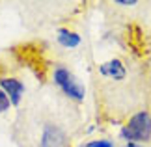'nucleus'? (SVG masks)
<instances>
[{
  "label": "nucleus",
  "instance_id": "obj_3",
  "mask_svg": "<svg viewBox=\"0 0 151 147\" xmlns=\"http://www.w3.org/2000/svg\"><path fill=\"white\" fill-rule=\"evenodd\" d=\"M119 136L127 143H147L151 142V108H140L129 115L121 125Z\"/></svg>",
  "mask_w": 151,
  "mask_h": 147
},
{
  "label": "nucleus",
  "instance_id": "obj_6",
  "mask_svg": "<svg viewBox=\"0 0 151 147\" xmlns=\"http://www.w3.org/2000/svg\"><path fill=\"white\" fill-rule=\"evenodd\" d=\"M56 39L58 43H60L63 49H77V47L80 45V36L75 30H71V28H58L56 32Z\"/></svg>",
  "mask_w": 151,
  "mask_h": 147
},
{
  "label": "nucleus",
  "instance_id": "obj_9",
  "mask_svg": "<svg viewBox=\"0 0 151 147\" xmlns=\"http://www.w3.org/2000/svg\"><path fill=\"white\" fill-rule=\"evenodd\" d=\"M125 147H140V145H134V143H127Z\"/></svg>",
  "mask_w": 151,
  "mask_h": 147
},
{
  "label": "nucleus",
  "instance_id": "obj_10",
  "mask_svg": "<svg viewBox=\"0 0 151 147\" xmlns=\"http://www.w3.org/2000/svg\"><path fill=\"white\" fill-rule=\"evenodd\" d=\"M80 147H84V145H80Z\"/></svg>",
  "mask_w": 151,
  "mask_h": 147
},
{
  "label": "nucleus",
  "instance_id": "obj_4",
  "mask_svg": "<svg viewBox=\"0 0 151 147\" xmlns=\"http://www.w3.org/2000/svg\"><path fill=\"white\" fill-rule=\"evenodd\" d=\"M52 82H54V86L62 91V95H65L67 99H71L75 103L84 101V95H86L84 86L77 80V76L69 71L63 63L52 65Z\"/></svg>",
  "mask_w": 151,
  "mask_h": 147
},
{
  "label": "nucleus",
  "instance_id": "obj_5",
  "mask_svg": "<svg viewBox=\"0 0 151 147\" xmlns=\"http://www.w3.org/2000/svg\"><path fill=\"white\" fill-rule=\"evenodd\" d=\"M0 90L9 97L11 106H19L26 87L22 84V80L15 78V76H2V78H0Z\"/></svg>",
  "mask_w": 151,
  "mask_h": 147
},
{
  "label": "nucleus",
  "instance_id": "obj_1",
  "mask_svg": "<svg viewBox=\"0 0 151 147\" xmlns=\"http://www.w3.org/2000/svg\"><path fill=\"white\" fill-rule=\"evenodd\" d=\"M95 95L99 112L110 121H121L140 110L146 99L142 65L131 58L116 56L95 69Z\"/></svg>",
  "mask_w": 151,
  "mask_h": 147
},
{
  "label": "nucleus",
  "instance_id": "obj_7",
  "mask_svg": "<svg viewBox=\"0 0 151 147\" xmlns=\"http://www.w3.org/2000/svg\"><path fill=\"white\" fill-rule=\"evenodd\" d=\"M11 108V101H9V97L6 95V93L0 90V114H4V112H8Z\"/></svg>",
  "mask_w": 151,
  "mask_h": 147
},
{
  "label": "nucleus",
  "instance_id": "obj_2",
  "mask_svg": "<svg viewBox=\"0 0 151 147\" xmlns=\"http://www.w3.org/2000/svg\"><path fill=\"white\" fill-rule=\"evenodd\" d=\"M15 142L21 147H71V132L45 106L24 108L15 121Z\"/></svg>",
  "mask_w": 151,
  "mask_h": 147
},
{
  "label": "nucleus",
  "instance_id": "obj_8",
  "mask_svg": "<svg viewBox=\"0 0 151 147\" xmlns=\"http://www.w3.org/2000/svg\"><path fill=\"white\" fill-rule=\"evenodd\" d=\"M84 147H114V143L110 140H91Z\"/></svg>",
  "mask_w": 151,
  "mask_h": 147
}]
</instances>
